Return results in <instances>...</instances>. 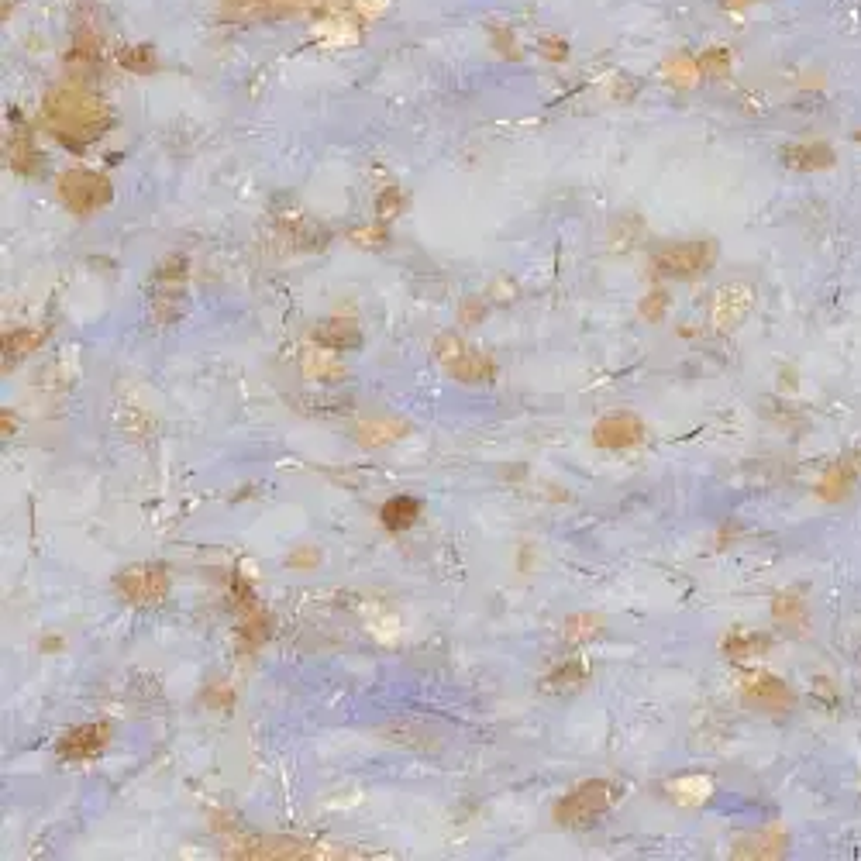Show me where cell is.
<instances>
[{"instance_id": "cell-1", "label": "cell", "mask_w": 861, "mask_h": 861, "mask_svg": "<svg viewBox=\"0 0 861 861\" xmlns=\"http://www.w3.org/2000/svg\"><path fill=\"white\" fill-rule=\"evenodd\" d=\"M45 114H49V124L56 128V135L66 138V142H90L107 124L104 104L83 90H56L45 104Z\"/></svg>"}, {"instance_id": "cell-2", "label": "cell", "mask_w": 861, "mask_h": 861, "mask_svg": "<svg viewBox=\"0 0 861 861\" xmlns=\"http://www.w3.org/2000/svg\"><path fill=\"white\" fill-rule=\"evenodd\" d=\"M610 803H614V786H607V782H586V786H579L576 793H569L555 806V820L569 827L593 824L596 817H603L610 810Z\"/></svg>"}, {"instance_id": "cell-3", "label": "cell", "mask_w": 861, "mask_h": 861, "mask_svg": "<svg viewBox=\"0 0 861 861\" xmlns=\"http://www.w3.org/2000/svg\"><path fill=\"white\" fill-rule=\"evenodd\" d=\"M59 193L69 204V211H76V214H93L97 207H104L107 200H111V186H107L104 176L83 173V169H73V173L59 176Z\"/></svg>"}, {"instance_id": "cell-4", "label": "cell", "mask_w": 861, "mask_h": 861, "mask_svg": "<svg viewBox=\"0 0 861 861\" xmlns=\"http://www.w3.org/2000/svg\"><path fill=\"white\" fill-rule=\"evenodd\" d=\"M707 262H710V245H703V242L676 245L655 255V269L665 276H693L696 269H703Z\"/></svg>"}, {"instance_id": "cell-5", "label": "cell", "mask_w": 861, "mask_h": 861, "mask_svg": "<svg viewBox=\"0 0 861 861\" xmlns=\"http://www.w3.org/2000/svg\"><path fill=\"white\" fill-rule=\"evenodd\" d=\"M641 434H645V428H641L638 417L614 414V417H603V421L596 424L593 441H596V445H603V448H624V445L641 441Z\"/></svg>"}, {"instance_id": "cell-6", "label": "cell", "mask_w": 861, "mask_h": 861, "mask_svg": "<svg viewBox=\"0 0 861 861\" xmlns=\"http://www.w3.org/2000/svg\"><path fill=\"white\" fill-rule=\"evenodd\" d=\"M751 310V290L748 286H724L713 300V321L720 328H734L741 324V317Z\"/></svg>"}, {"instance_id": "cell-7", "label": "cell", "mask_w": 861, "mask_h": 861, "mask_svg": "<svg viewBox=\"0 0 861 861\" xmlns=\"http://www.w3.org/2000/svg\"><path fill=\"white\" fill-rule=\"evenodd\" d=\"M121 593L135 603H155L166 596V576L159 569H138L121 579Z\"/></svg>"}, {"instance_id": "cell-8", "label": "cell", "mask_w": 861, "mask_h": 861, "mask_svg": "<svg viewBox=\"0 0 861 861\" xmlns=\"http://www.w3.org/2000/svg\"><path fill=\"white\" fill-rule=\"evenodd\" d=\"M379 517H383V524L390 527V531H403V527H410L421 517V503H417L414 496H393L390 503H383Z\"/></svg>"}, {"instance_id": "cell-9", "label": "cell", "mask_w": 861, "mask_h": 861, "mask_svg": "<svg viewBox=\"0 0 861 861\" xmlns=\"http://www.w3.org/2000/svg\"><path fill=\"white\" fill-rule=\"evenodd\" d=\"M748 700L751 703H758V707L762 710H786L789 703H793V696H789V689L782 686V682H775V679H758L755 686L748 689Z\"/></svg>"}, {"instance_id": "cell-10", "label": "cell", "mask_w": 861, "mask_h": 861, "mask_svg": "<svg viewBox=\"0 0 861 861\" xmlns=\"http://www.w3.org/2000/svg\"><path fill=\"white\" fill-rule=\"evenodd\" d=\"M100 748H104V727H80V731L66 734V741H62V755L69 758H87Z\"/></svg>"}, {"instance_id": "cell-11", "label": "cell", "mask_w": 861, "mask_h": 861, "mask_svg": "<svg viewBox=\"0 0 861 861\" xmlns=\"http://www.w3.org/2000/svg\"><path fill=\"white\" fill-rule=\"evenodd\" d=\"M321 345L328 348H348V345H359V331H355L352 321H328L324 328H317L314 335Z\"/></svg>"}, {"instance_id": "cell-12", "label": "cell", "mask_w": 861, "mask_h": 861, "mask_svg": "<svg viewBox=\"0 0 861 861\" xmlns=\"http://www.w3.org/2000/svg\"><path fill=\"white\" fill-rule=\"evenodd\" d=\"M782 159L789 162V166H803V169H813V166H831V149H824V145H800V149H789L782 152Z\"/></svg>"}, {"instance_id": "cell-13", "label": "cell", "mask_w": 861, "mask_h": 861, "mask_svg": "<svg viewBox=\"0 0 861 861\" xmlns=\"http://www.w3.org/2000/svg\"><path fill=\"white\" fill-rule=\"evenodd\" d=\"M452 372L455 376H462L465 383H476V379L493 376V362L483 359V355H455Z\"/></svg>"}]
</instances>
